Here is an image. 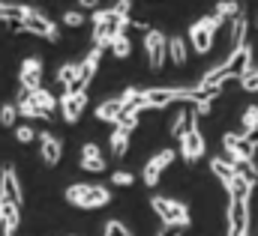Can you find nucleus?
Instances as JSON below:
<instances>
[{
    "label": "nucleus",
    "instance_id": "16",
    "mask_svg": "<svg viewBox=\"0 0 258 236\" xmlns=\"http://www.w3.org/2000/svg\"><path fill=\"white\" fill-rule=\"evenodd\" d=\"M39 150H42L45 165H57V162H60V156H63L60 141H57V138H51L48 132H42V135H39Z\"/></svg>",
    "mask_w": 258,
    "mask_h": 236
},
{
    "label": "nucleus",
    "instance_id": "33",
    "mask_svg": "<svg viewBox=\"0 0 258 236\" xmlns=\"http://www.w3.org/2000/svg\"><path fill=\"white\" fill-rule=\"evenodd\" d=\"M15 117H18V108H12V105H3L0 108V123L9 129V126H15Z\"/></svg>",
    "mask_w": 258,
    "mask_h": 236
},
{
    "label": "nucleus",
    "instance_id": "28",
    "mask_svg": "<svg viewBox=\"0 0 258 236\" xmlns=\"http://www.w3.org/2000/svg\"><path fill=\"white\" fill-rule=\"evenodd\" d=\"M240 123H243V135H246V138L255 135V129H258V108L255 105H249V108L243 111V120H240Z\"/></svg>",
    "mask_w": 258,
    "mask_h": 236
},
{
    "label": "nucleus",
    "instance_id": "39",
    "mask_svg": "<svg viewBox=\"0 0 258 236\" xmlns=\"http://www.w3.org/2000/svg\"><path fill=\"white\" fill-rule=\"evenodd\" d=\"M81 159H102V153H99L96 144H84L81 147Z\"/></svg>",
    "mask_w": 258,
    "mask_h": 236
},
{
    "label": "nucleus",
    "instance_id": "45",
    "mask_svg": "<svg viewBox=\"0 0 258 236\" xmlns=\"http://www.w3.org/2000/svg\"><path fill=\"white\" fill-rule=\"evenodd\" d=\"M228 236H249V233H240V230H228Z\"/></svg>",
    "mask_w": 258,
    "mask_h": 236
},
{
    "label": "nucleus",
    "instance_id": "34",
    "mask_svg": "<svg viewBox=\"0 0 258 236\" xmlns=\"http://www.w3.org/2000/svg\"><path fill=\"white\" fill-rule=\"evenodd\" d=\"M240 87H243V90H249V93H258V69H252L249 75H243V78H240Z\"/></svg>",
    "mask_w": 258,
    "mask_h": 236
},
{
    "label": "nucleus",
    "instance_id": "40",
    "mask_svg": "<svg viewBox=\"0 0 258 236\" xmlns=\"http://www.w3.org/2000/svg\"><path fill=\"white\" fill-rule=\"evenodd\" d=\"M111 182H114V185H132V174H126V171H117V174L111 177Z\"/></svg>",
    "mask_w": 258,
    "mask_h": 236
},
{
    "label": "nucleus",
    "instance_id": "6",
    "mask_svg": "<svg viewBox=\"0 0 258 236\" xmlns=\"http://www.w3.org/2000/svg\"><path fill=\"white\" fill-rule=\"evenodd\" d=\"M222 147H225V153H228L231 162H252L258 141L255 138H246V135L225 132V135H222Z\"/></svg>",
    "mask_w": 258,
    "mask_h": 236
},
{
    "label": "nucleus",
    "instance_id": "7",
    "mask_svg": "<svg viewBox=\"0 0 258 236\" xmlns=\"http://www.w3.org/2000/svg\"><path fill=\"white\" fill-rule=\"evenodd\" d=\"M21 24H24V33H36V36H42V39H48V42H60V30H57V24H51L45 15H39L36 9H27V15L21 18Z\"/></svg>",
    "mask_w": 258,
    "mask_h": 236
},
{
    "label": "nucleus",
    "instance_id": "9",
    "mask_svg": "<svg viewBox=\"0 0 258 236\" xmlns=\"http://www.w3.org/2000/svg\"><path fill=\"white\" fill-rule=\"evenodd\" d=\"M225 69H228V75L231 78H243V75H249L252 72V45L246 42V45H240L237 51H231L228 60H225Z\"/></svg>",
    "mask_w": 258,
    "mask_h": 236
},
{
    "label": "nucleus",
    "instance_id": "1",
    "mask_svg": "<svg viewBox=\"0 0 258 236\" xmlns=\"http://www.w3.org/2000/svg\"><path fill=\"white\" fill-rule=\"evenodd\" d=\"M129 18H120L114 9H96L93 12V45H111L117 36L126 33Z\"/></svg>",
    "mask_w": 258,
    "mask_h": 236
},
{
    "label": "nucleus",
    "instance_id": "42",
    "mask_svg": "<svg viewBox=\"0 0 258 236\" xmlns=\"http://www.w3.org/2000/svg\"><path fill=\"white\" fill-rule=\"evenodd\" d=\"M156 236H180V227H168V224H162V227L156 230Z\"/></svg>",
    "mask_w": 258,
    "mask_h": 236
},
{
    "label": "nucleus",
    "instance_id": "20",
    "mask_svg": "<svg viewBox=\"0 0 258 236\" xmlns=\"http://www.w3.org/2000/svg\"><path fill=\"white\" fill-rule=\"evenodd\" d=\"M210 168H213V174L222 179L225 185H228L231 179L237 177V165H234L231 159H213V162H210Z\"/></svg>",
    "mask_w": 258,
    "mask_h": 236
},
{
    "label": "nucleus",
    "instance_id": "14",
    "mask_svg": "<svg viewBox=\"0 0 258 236\" xmlns=\"http://www.w3.org/2000/svg\"><path fill=\"white\" fill-rule=\"evenodd\" d=\"M0 197H6V200L21 206V185H18V177H15L12 165H6L3 174H0Z\"/></svg>",
    "mask_w": 258,
    "mask_h": 236
},
{
    "label": "nucleus",
    "instance_id": "22",
    "mask_svg": "<svg viewBox=\"0 0 258 236\" xmlns=\"http://www.w3.org/2000/svg\"><path fill=\"white\" fill-rule=\"evenodd\" d=\"M126 150H129V132L126 129H114V135H111V156L123 159Z\"/></svg>",
    "mask_w": 258,
    "mask_h": 236
},
{
    "label": "nucleus",
    "instance_id": "38",
    "mask_svg": "<svg viewBox=\"0 0 258 236\" xmlns=\"http://www.w3.org/2000/svg\"><path fill=\"white\" fill-rule=\"evenodd\" d=\"M63 24L66 27H81V24H84V15H81V12H66Z\"/></svg>",
    "mask_w": 258,
    "mask_h": 236
},
{
    "label": "nucleus",
    "instance_id": "29",
    "mask_svg": "<svg viewBox=\"0 0 258 236\" xmlns=\"http://www.w3.org/2000/svg\"><path fill=\"white\" fill-rule=\"evenodd\" d=\"M108 48H111V51H114V57H129V54H132V42H129L126 39V33H123V36H117V39H114V42H111V45H108Z\"/></svg>",
    "mask_w": 258,
    "mask_h": 236
},
{
    "label": "nucleus",
    "instance_id": "17",
    "mask_svg": "<svg viewBox=\"0 0 258 236\" xmlns=\"http://www.w3.org/2000/svg\"><path fill=\"white\" fill-rule=\"evenodd\" d=\"M198 114H195V108L192 111H183V114H177L174 117V123H171V135L174 138H183L186 132H192V129H198Z\"/></svg>",
    "mask_w": 258,
    "mask_h": 236
},
{
    "label": "nucleus",
    "instance_id": "15",
    "mask_svg": "<svg viewBox=\"0 0 258 236\" xmlns=\"http://www.w3.org/2000/svg\"><path fill=\"white\" fill-rule=\"evenodd\" d=\"M18 114L21 117H36V120H48L51 117V111H45L42 105H36V99L21 87V96H18Z\"/></svg>",
    "mask_w": 258,
    "mask_h": 236
},
{
    "label": "nucleus",
    "instance_id": "5",
    "mask_svg": "<svg viewBox=\"0 0 258 236\" xmlns=\"http://www.w3.org/2000/svg\"><path fill=\"white\" fill-rule=\"evenodd\" d=\"M225 224H228V230L249 233V224H252V206H249V197H231V200H228Z\"/></svg>",
    "mask_w": 258,
    "mask_h": 236
},
{
    "label": "nucleus",
    "instance_id": "13",
    "mask_svg": "<svg viewBox=\"0 0 258 236\" xmlns=\"http://www.w3.org/2000/svg\"><path fill=\"white\" fill-rule=\"evenodd\" d=\"M39 81H42V63L36 57H27L21 63V87L27 93H36L39 90Z\"/></svg>",
    "mask_w": 258,
    "mask_h": 236
},
{
    "label": "nucleus",
    "instance_id": "25",
    "mask_svg": "<svg viewBox=\"0 0 258 236\" xmlns=\"http://www.w3.org/2000/svg\"><path fill=\"white\" fill-rule=\"evenodd\" d=\"M225 188L231 191V197H249L255 185H252V182H249V179H246V177H240V174H237V177L231 179V182H228Z\"/></svg>",
    "mask_w": 258,
    "mask_h": 236
},
{
    "label": "nucleus",
    "instance_id": "18",
    "mask_svg": "<svg viewBox=\"0 0 258 236\" xmlns=\"http://www.w3.org/2000/svg\"><path fill=\"white\" fill-rule=\"evenodd\" d=\"M246 30H249V21L246 15L240 12L234 21H231V33H228V42H231V51H237L240 45H246Z\"/></svg>",
    "mask_w": 258,
    "mask_h": 236
},
{
    "label": "nucleus",
    "instance_id": "19",
    "mask_svg": "<svg viewBox=\"0 0 258 236\" xmlns=\"http://www.w3.org/2000/svg\"><path fill=\"white\" fill-rule=\"evenodd\" d=\"M120 114H123V99H105L96 108V120H102V123H117Z\"/></svg>",
    "mask_w": 258,
    "mask_h": 236
},
{
    "label": "nucleus",
    "instance_id": "46",
    "mask_svg": "<svg viewBox=\"0 0 258 236\" xmlns=\"http://www.w3.org/2000/svg\"><path fill=\"white\" fill-rule=\"evenodd\" d=\"M0 21H6V15H3V12H0Z\"/></svg>",
    "mask_w": 258,
    "mask_h": 236
},
{
    "label": "nucleus",
    "instance_id": "12",
    "mask_svg": "<svg viewBox=\"0 0 258 236\" xmlns=\"http://www.w3.org/2000/svg\"><path fill=\"white\" fill-rule=\"evenodd\" d=\"M84 105H87V96H84V93H69V90H66L63 96H60V111H63L66 123H78Z\"/></svg>",
    "mask_w": 258,
    "mask_h": 236
},
{
    "label": "nucleus",
    "instance_id": "24",
    "mask_svg": "<svg viewBox=\"0 0 258 236\" xmlns=\"http://www.w3.org/2000/svg\"><path fill=\"white\" fill-rule=\"evenodd\" d=\"M78 78H81V63H63V66L57 69V81L66 84V87H72Z\"/></svg>",
    "mask_w": 258,
    "mask_h": 236
},
{
    "label": "nucleus",
    "instance_id": "27",
    "mask_svg": "<svg viewBox=\"0 0 258 236\" xmlns=\"http://www.w3.org/2000/svg\"><path fill=\"white\" fill-rule=\"evenodd\" d=\"M216 15H219L222 21H228V18L234 21V18L240 15V3H237V0H219V6H216Z\"/></svg>",
    "mask_w": 258,
    "mask_h": 236
},
{
    "label": "nucleus",
    "instance_id": "41",
    "mask_svg": "<svg viewBox=\"0 0 258 236\" xmlns=\"http://www.w3.org/2000/svg\"><path fill=\"white\" fill-rule=\"evenodd\" d=\"M129 9H132V0H117V6H114V12L120 18H129Z\"/></svg>",
    "mask_w": 258,
    "mask_h": 236
},
{
    "label": "nucleus",
    "instance_id": "11",
    "mask_svg": "<svg viewBox=\"0 0 258 236\" xmlns=\"http://www.w3.org/2000/svg\"><path fill=\"white\" fill-rule=\"evenodd\" d=\"M201 153H204V135H201V129L186 132V135L180 138V156H183V162L192 165Z\"/></svg>",
    "mask_w": 258,
    "mask_h": 236
},
{
    "label": "nucleus",
    "instance_id": "23",
    "mask_svg": "<svg viewBox=\"0 0 258 236\" xmlns=\"http://www.w3.org/2000/svg\"><path fill=\"white\" fill-rule=\"evenodd\" d=\"M231 75H228V69H225V63L222 66H216V69H210L204 78H201V87H222L225 81H228Z\"/></svg>",
    "mask_w": 258,
    "mask_h": 236
},
{
    "label": "nucleus",
    "instance_id": "21",
    "mask_svg": "<svg viewBox=\"0 0 258 236\" xmlns=\"http://www.w3.org/2000/svg\"><path fill=\"white\" fill-rule=\"evenodd\" d=\"M18 209H21L18 203H12V200L0 197V215H3V224H6V227H12V230H18V221H21Z\"/></svg>",
    "mask_w": 258,
    "mask_h": 236
},
{
    "label": "nucleus",
    "instance_id": "32",
    "mask_svg": "<svg viewBox=\"0 0 258 236\" xmlns=\"http://www.w3.org/2000/svg\"><path fill=\"white\" fill-rule=\"evenodd\" d=\"M114 126H117V129H126V132H132V129L138 126V114H135V111H126V108H123V114L117 117V123H114Z\"/></svg>",
    "mask_w": 258,
    "mask_h": 236
},
{
    "label": "nucleus",
    "instance_id": "31",
    "mask_svg": "<svg viewBox=\"0 0 258 236\" xmlns=\"http://www.w3.org/2000/svg\"><path fill=\"white\" fill-rule=\"evenodd\" d=\"M30 96H33V99H36V105H42L45 111H51V108L57 105V99H54V96H51L48 90H42V87H39L36 93H30Z\"/></svg>",
    "mask_w": 258,
    "mask_h": 236
},
{
    "label": "nucleus",
    "instance_id": "26",
    "mask_svg": "<svg viewBox=\"0 0 258 236\" xmlns=\"http://www.w3.org/2000/svg\"><path fill=\"white\" fill-rule=\"evenodd\" d=\"M168 57H171L174 66H183V63H186V45H183V39H180V36L168 39Z\"/></svg>",
    "mask_w": 258,
    "mask_h": 236
},
{
    "label": "nucleus",
    "instance_id": "35",
    "mask_svg": "<svg viewBox=\"0 0 258 236\" xmlns=\"http://www.w3.org/2000/svg\"><path fill=\"white\" fill-rule=\"evenodd\" d=\"M81 168L90 174H99V171H105V162L102 159H81Z\"/></svg>",
    "mask_w": 258,
    "mask_h": 236
},
{
    "label": "nucleus",
    "instance_id": "37",
    "mask_svg": "<svg viewBox=\"0 0 258 236\" xmlns=\"http://www.w3.org/2000/svg\"><path fill=\"white\" fill-rule=\"evenodd\" d=\"M15 138H18L21 144H30L36 135H33V129H30V126H18V129H15Z\"/></svg>",
    "mask_w": 258,
    "mask_h": 236
},
{
    "label": "nucleus",
    "instance_id": "44",
    "mask_svg": "<svg viewBox=\"0 0 258 236\" xmlns=\"http://www.w3.org/2000/svg\"><path fill=\"white\" fill-rule=\"evenodd\" d=\"M0 236H15V230H12V227H6V224L0 221Z\"/></svg>",
    "mask_w": 258,
    "mask_h": 236
},
{
    "label": "nucleus",
    "instance_id": "4",
    "mask_svg": "<svg viewBox=\"0 0 258 236\" xmlns=\"http://www.w3.org/2000/svg\"><path fill=\"white\" fill-rule=\"evenodd\" d=\"M225 21L219 15H210V18H198L192 27H189V39H192V48L198 54H207L213 48V33L222 27Z\"/></svg>",
    "mask_w": 258,
    "mask_h": 236
},
{
    "label": "nucleus",
    "instance_id": "10",
    "mask_svg": "<svg viewBox=\"0 0 258 236\" xmlns=\"http://www.w3.org/2000/svg\"><path fill=\"white\" fill-rule=\"evenodd\" d=\"M171 162H174V150H162L159 156H153V159L144 165V182L153 188V185L159 182V174H162V171H165Z\"/></svg>",
    "mask_w": 258,
    "mask_h": 236
},
{
    "label": "nucleus",
    "instance_id": "30",
    "mask_svg": "<svg viewBox=\"0 0 258 236\" xmlns=\"http://www.w3.org/2000/svg\"><path fill=\"white\" fill-rule=\"evenodd\" d=\"M234 165H237V174H240V177H246L252 185H258V168L252 162H234Z\"/></svg>",
    "mask_w": 258,
    "mask_h": 236
},
{
    "label": "nucleus",
    "instance_id": "3",
    "mask_svg": "<svg viewBox=\"0 0 258 236\" xmlns=\"http://www.w3.org/2000/svg\"><path fill=\"white\" fill-rule=\"evenodd\" d=\"M150 206L162 218V224H168V227H189V209L183 203L168 200V197H150Z\"/></svg>",
    "mask_w": 258,
    "mask_h": 236
},
{
    "label": "nucleus",
    "instance_id": "43",
    "mask_svg": "<svg viewBox=\"0 0 258 236\" xmlns=\"http://www.w3.org/2000/svg\"><path fill=\"white\" fill-rule=\"evenodd\" d=\"M81 3V9H93L96 12V6H99V0H78Z\"/></svg>",
    "mask_w": 258,
    "mask_h": 236
},
{
    "label": "nucleus",
    "instance_id": "47",
    "mask_svg": "<svg viewBox=\"0 0 258 236\" xmlns=\"http://www.w3.org/2000/svg\"><path fill=\"white\" fill-rule=\"evenodd\" d=\"M255 27H258V21H255Z\"/></svg>",
    "mask_w": 258,
    "mask_h": 236
},
{
    "label": "nucleus",
    "instance_id": "36",
    "mask_svg": "<svg viewBox=\"0 0 258 236\" xmlns=\"http://www.w3.org/2000/svg\"><path fill=\"white\" fill-rule=\"evenodd\" d=\"M105 236H129V230L120 221H108V224H105Z\"/></svg>",
    "mask_w": 258,
    "mask_h": 236
},
{
    "label": "nucleus",
    "instance_id": "8",
    "mask_svg": "<svg viewBox=\"0 0 258 236\" xmlns=\"http://www.w3.org/2000/svg\"><path fill=\"white\" fill-rule=\"evenodd\" d=\"M144 48H147V60H150L153 72H159L165 57H168V39L159 30H147L144 33Z\"/></svg>",
    "mask_w": 258,
    "mask_h": 236
},
{
    "label": "nucleus",
    "instance_id": "2",
    "mask_svg": "<svg viewBox=\"0 0 258 236\" xmlns=\"http://www.w3.org/2000/svg\"><path fill=\"white\" fill-rule=\"evenodd\" d=\"M66 200L72 206H81V209H96V206H105L111 203V191L105 185H69L66 188Z\"/></svg>",
    "mask_w": 258,
    "mask_h": 236
}]
</instances>
